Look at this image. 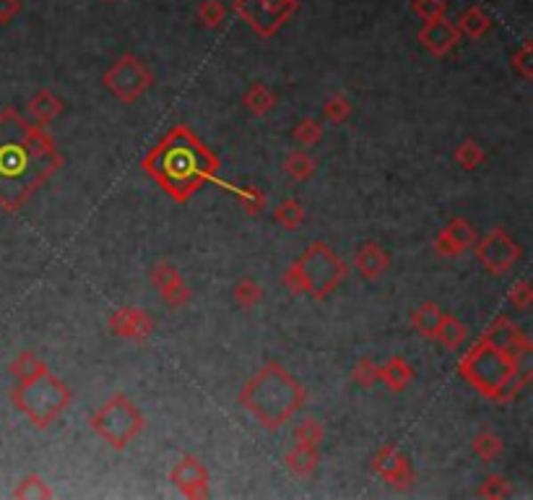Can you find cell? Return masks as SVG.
<instances>
[{"label":"cell","instance_id":"6da1fadb","mask_svg":"<svg viewBox=\"0 0 533 500\" xmlns=\"http://www.w3.org/2000/svg\"><path fill=\"white\" fill-rule=\"evenodd\" d=\"M61 167L63 157L47 126L27 123L16 110L0 115V206L5 211L21 209Z\"/></svg>","mask_w":533,"mask_h":500},{"label":"cell","instance_id":"7a4b0ae2","mask_svg":"<svg viewBox=\"0 0 533 500\" xmlns=\"http://www.w3.org/2000/svg\"><path fill=\"white\" fill-rule=\"evenodd\" d=\"M141 167L177 203H188L200 188L219 180V157L188 126L169 128Z\"/></svg>","mask_w":533,"mask_h":500},{"label":"cell","instance_id":"3957f363","mask_svg":"<svg viewBox=\"0 0 533 500\" xmlns=\"http://www.w3.org/2000/svg\"><path fill=\"white\" fill-rule=\"evenodd\" d=\"M529 357L505 349L489 336H481L466 357L458 363V373L481 397L492 401H513L531 381Z\"/></svg>","mask_w":533,"mask_h":500},{"label":"cell","instance_id":"277c9868","mask_svg":"<svg viewBox=\"0 0 533 500\" xmlns=\"http://www.w3.org/2000/svg\"><path fill=\"white\" fill-rule=\"evenodd\" d=\"M304 399L307 391L300 381L281 363L271 360L247 381L237 401L258 420V425L279 430L304 406Z\"/></svg>","mask_w":533,"mask_h":500},{"label":"cell","instance_id":"5b68a950","mask_svg":"<svg viewBox=\"0 0 533 500\" xmlns=\"http://www.w3.org/2000/svg\"><path fill=\"white\" fill-rule=\"evenodd\" d=\"M13 404L19 412L29 417L34 428L44 430L50 428L70 404V389L61 378H55L50 370L36 375L32 381H24L13 391Z\"/></svg>","mask_w":533,"mask_h":500},{"label":"cell","instance_id":"8992f818","mask_svg":"<svg viewBox=\"0 0 533 500\" xmlns=\"http://www.w3.org/2000/svg\"><path fill=\"white\" fill-rule=\"evenodd\" d=\"M89 428L100 435L109 448L125 451L135 438L143 433L146 417L125 394H115L92 414Z\"/></svg>","mask_w":533,"mask_h":500},{"label":"cell","instance_id":"52a82bcc","mask_svg":"<svg viewBox=\"0 0 533 500\" xmlns=\"http://www.w3.org/2000/svg\"><path fill=\"white\" fill-rule=\"evenodd\" d=\"M295 264L300 266L302 276H304L307 295H312L315 300H323V298L334 295L335 287H338V284L346 279V274L351 271V266L335 253L328 242H323V240L310 242Z\"/></svg>","mask_w":533,"mask_h":500},{"label":"cell","instance_id":"ba28073f","mask_svg":"<svg viewBox=\"0 0 533 500\" xmlns=\"http://www.w3.org/2000/svg\"><path fill=\"white\" fill-rule=\"evenodd\" d=\"M101 86L123 104H135L154 86V73L138 55L125 53L101 73Z\"/></svg>","mask_w":533,"mask_h":500},{"label":"cell","instance_id":"9c48e42d","mask_svg":"<svg viewBox=\"0 0 533 500\" xmlns=\"http://www.w3.org/2000/svg\"><path fill=\"white\" fill-rule=\"evenodd\" d=\"M234 13L261 37H276L300 11V0H234Z\"/></svg>","mask_w":533,"mask_h":500},{"label":"cell","instance_id":"30bf717a","mask_svg":"<svg viewBox=\"0 0 533 500\" xmlns=\"http://www.w3.org/2000/svg\"><path fill=\"white\" fill-rule=\"evenodd\" d=\"M471 250L476 253L479 264L487 268L489 274H495V276L507 274L510 268L523 258L521 242H518L513 234L505 233L502 227H495V230H489V233L479 234Z\"/></svg>","mask_w":533,"mask_h":500},{"label":"cell","instance_id":"8fae6325","mask_svg":"<svg viewBox=\"0 0 533 500\" xmlns=\"http://www.w3.org/2000/svg\"><path fill=\"white\" fill-rule=\"evenodd\" d=\"M369 467L372 471H377L388 485H393L396 490H406L414 485L416 474H414V467L408 462V456L400 451L396 443H383L372 459H369Z\"/></svg>","mask_w":533,"mask_h":500},{"label":"cell","instance_id":"7c38bea8","mask_svg":"<svg viewBox=\"0 0 533 500\" xmlns=\"http://www.w3.org/2000/svg\"><path fill=\"white\" fill-rule=\"evenodd\" d=\"M169 480L185 498L200 500L211 496V474L196 456H182L169 471Z\"/></svg>","mask_w":533,"mask_h":500},{"label":"cell","instance_id":"4fadbf2b","mask_svg":"<svg viewBox=\"0 0 533 500\" xmlns=\"http://www.w3.org/2000/svg\"><path fill=\"white\" fill-rule=\"evenodd\" d=\"M416 39H419V45L430 55H434V58H448L461 45L464 34L458 32V27L448 16H442V19H434V21H424L422 29L416 32Z\"/></svg>","mask_w":533,"mask_h":500},{"label":"cell","instance_id":"5bb4252c","mask_svg":"<svg viewBox=\"0 0 533 500\" xmlns=\"http://www.w3.org/2000/svg\"><path fill=\"white\" fill-rule=\"evenodd\" d=\"M107 329H109V333L131 339V341H146L154 333V329H157V321L149 316V310L125 305V307H117L107 318Z\"/></svg>","mask_w":533,"mask_h":500},{"label":"cell","instance_id":"9a60e30c","mask_svg":"<svg viewBox=\"0 0 533 500\" xmlns=\"http://www.w3.org/2000/svg\"><path fill=\"white\" fill-rule=\"evenodd\" d=\"M476 227L464 219V217H456V219H450L440 233L434 234V253L437 256H442V258H448V256H461V253H466L473 248V242H476Z\"/></svg>","mask_w":533,"mask_h":500},{"label":"cell","instance_id":"2e32d148","mask_svg":"<svg viewBox=\"0 0 533 500\" xmlns=\"http://www.w3.org/2000/svg\"><path fill=\"white\" fill-rule=\"evenodd\" d=\"M151 284L159 290L162 300L167 302L172 310L185 307V305L190 302V298H193V292H190L185 276L180 274V268L172 266V264H159V266H154V271H151Z\"/></svg>","mask_w":533,"mask_h":500},{"label":"cell","instance_id":"e0dca14e","mask_svg":"<svg viewBox=\"0 0 533 500\" xmlns=\"http://www.w3.org/2000/svg\"><path fill=\"white\" fill-rule=\"evenodd\" d=\"M484 336H489V339L497 341L500 347L513 349V352H518V355H523V357H529L533 352V344L531 339H529V333L523 332L518 324H513L507 316H497V318L487 326Z\"/></svg>","mask_w":533,"mask_h":500},{"label":"cell","instance_id":"ac0fdd59","mask_svg":"<svg viewBox=\"0 0 533 500\" xmlns=\"http://www.w3.org/2000/svg\"><path fill=\"white\" fill-rule=\"evenodd\" d=\"M357 274L367 282H377L388 268H391V253L380 245V242H362L354 253V264Z\"/></svg>","mask_w":533,"mask_h":500},{"label":"cell","instance_id":"d6986e66","mask_svg":"<svg viewBox=\"0 0 533 500\" xmlns=\"http://www.w3.org/2000/svg\"><path fill=\"white\" fill-rule=\"evenodd\" d=\"M284 467L289 469L295 477H300V480L312 477L318 471V467H320V446L295 440V446L284 456Z\"/></svg>","mask_w":533,"mask_h":500},{"label":"cell","instance_id":"ffe728a7","mask_svg":"<svg viewBox=\"0 0 533 500\" xmlns=\"http://www.w3.org/2000/svg\"><path fill=\"white\" fill-rule=\"evenodd\" d=\"M66 112V102L61 100L52 89H39L29 100V115H32L34 123L39 126H50L55 118H61Z\"/></svg>","mask_w":533,"mask_h":500},{"label":"cell","instance_id":"44dd1931","mask_svg":"<svg viewBox=\"0 0 533 500\" xmlns=\"http://www.w3.org/2000/svg\"><path fill=\"white\" fill-rule=\"evenodd\" d=\"M434 341H440L445 349H458V347H464L468 339V329L464 326V321L458 318V316H453V313H445L442 310V316H440V321H437V326H434L432 333Z\"/></svg>","mask_w":533,"mask_h":500},{"label":"cell","instance_id":"7402d4cb","mask_svg":"<svg viewBox=\"0 0 533 500\" xmlns=\"http://www.w3.org/2000/svg\"><path fill=\"white\" fill-rule=\"evenodd\" d=\"M414 367L408 365L400 355H393V357H388L383 365H380V383H385L393 394H400V391H406L408 386H411V381H414Z\"/></svg>","mask_w":533,"mask_h":500},{"label":"cell","instance_id":"603a6c76","mask_svg":"<svg viewBox=\"0 0 533 500\" xmlns=\"http://www.w3.org/2000/svg\"><path fill=\"white\" fill-rule=\"evenodd\" d=\"M453 24H456L458 32L464 34V37H468V39H481V37H487V34L495 29L489 13H487L481 5H468V8H464L461 16H458Z\"/></svg>","mask_w":533,"mask_h":500},{"label":"cell","instance_id":"cb8c5ba5","mask_svg":"<svg viewBox=\"0 0 533 500\" xmlns=\"http://www.w3.org/2000/svg\"><path fill=\"white\" fill-rule=\"evenodd\" d=\"M276 104H279V94L268 84H263V81L250 84L247 92L242 94V107H247V112H253L258 118L268 115Z\"/></svg>","mask_w":533,"mask_h":500},{"label":"cell","instance_id":"d4e9b609","mask_svg":"<svg viewBox=\"0 0 533 500\" xmlns=\"http://www.w3.org/2000/svg\"><path fill=\"white\" fill-rule=\"evenodd\" d=\"M216 183L222 188H227L247 214H261V211L268 209V196L263 193V188H258V185H234V183H224V180H216Z\"/></svg>","mask_w":533,"mask_h":500},{"label":"cell","instance_id":"484cf974","mask_svg":"<svg viewBox=\"0 0 533 500\" xmlns=\"http://www.w3.org/2000/svg\"><path fill=\"white\" fill-rule=\"evenodd\" d=\"M284 172L295 180V183H307L315 172H318V160L307 152V149H292L284 157Z\"/></svg>","mask_w":533,"mask_h":500},{"label":"cell","instance_id":"4316f807","mask_svg":"<svg viewBox=\"0 0 533 500\" xmlns=\"http://www.w3.org/2000/svg\"><path fill=\"white\" fill-rule=\"evenodd\" d=\"M471 451H473L481 462H495V459H500L502 456L505 443H502V438L497 433H492V430H481V433L473 435V440H471Z\"/></svg>","mask_w":533,"mask_h":500},{"label":"cell","instance_id":"83f0119b","mask_svg":"<svg viewBox=\"0 0 533 500\" xmlns=\"http://www.w3.org/2000/svg\"><path fill=\"white\" fill-rule=\"evenodd\" d=\"M453 160H456V165L471 172V169H479V167L487 162V152H484V146H481L479 141L466 138V141H461V143L456 146Z\"/></svg>","mask_w":533,"mask_h":500},{"label":"cell","instance_id":"f1b7e54d","mask_svg":"<svg viewBox=\"0 0 533 500\" xmlns=\"http://www.w3.org/2000/svg\"><path fill=\"white\" fill-rule=\"evenodd\" d=\"M440 316H442V310H440V305H437V302H432V300L422 302V305H419V307L411 313V326L422 333L424 339H432L434 326H437Z\"/></svg>","mask_w":533,"mask_h":500},{"label":"cell","instance_id":"f546056e","mask_svg":"<svg viewBox=\"0 0 533 500\" xmlns=\"http://www.w3.org/2000/svg\"><path fill=\"white\" fill-rule=\"evenodd\" d=\"M50 367L42 363V357H36L34 352H21L13 363H11V373L16 375V381L19 383H24V381H32L36 375H42V373H47Z\"/></svg>","mask_w":533,"mask_h":500},{"label":"cell","instance_id":"4dcf8cb0","mask_svg":"<svg viewBox=\"0 0 533 500\" xmlns=\"http://www.w3.org/2000/svg\"><path fill=\"white\" fill-rule=\"evenodd\" d=\"M273 222L279 227H284V230H297V227H302V222H304V206L297 199L279 203L276 211H273Z\"/></svg>","mask_w":533,"mask_h":500},{"label":"cell","instance_id":"1f68e13d","mask_svg":"<svg viewBox=\"0 0 533 500\" xmlns=\"http://www.w3.org/2000/svg\"><path fill=\"white\" fill-rule=\"evenodd\" d=\"M351 112H354V104H351V100H349L346 94H341V92H335V94H331L328 100L323 102V120H328V123H334V126L346 123V120L351 118Z\"/></svg>","mask_w":533,"mask_h":500},{"label":"cell","instance_id":"d6a6232c","mask_svg":"<svg viewBox=\"0 0 533 500\" xmlns=\"http://www.w3.org/2000/svg\"><path fill=\"white\" fill-rule=\"evenodd\" d=\"M292 138H295V143L300 149H312V146H318L323 141V123L315 120V118H304V120H300L295 126Z\"/></svg>","mask_w":533,"mask_h":500},{"label":"cell","instance_id":"836d02e7","mask_svg":"<svg viewBox=\"0 0 533 500\" xmlns=\"http://www.w3.org/2000/svg\"><path fill=\"white\" fill-rule=\"evenodd\" d=\"M232 295H234V302H237L239 307L250 310V307H255L258 302L263 300V287H261L255 279L245 276V279H239V282L234 284Z\"/></svg>","mask_w":533,"mask_h":500},{"label":"cell","instance_id":"e575fe53","mask_svg":"<svg viewBox=\"0 0 533 500\" xmlns=\"http://www.w3.org/2000/svg\"><path fill=\"white\" fill-rule=\"evenodd\" d=\"M196 19L200 21V27H206V29H219L224 24V19H227V8H224L222 0H200Z\"/></svg>","mask_w":533,"mask_h":500},{"label":"cell","instance_id":"d590c367","mask_svg":"<svg viewBox=\"0 0 533 500\" xmlns=\"http://www.w3.org/2000/svg\"><path fill=\"white\" fill-rule=\"evenodd\" d=\"M323 438H326V428H323V422H320L318 417H312V414L302 417L300 422H297V428H295V440H302V443L320 446Z\"/></svg>","mask_w":533,"mask_h":500},{"label":"cell","instance_id":"8d00e7d4","mask_svg":"<svg viewBox=\"0 0 533 500\" xmlns=\"http://www.w3.org/2000/svg\"><path fill=\"white\" fill-rule=\"evenodd\" d=\"M479 498H487V500H505L510 498V493H513V488H510V482L502 477V474H489L481 485H479Z\"/></svg>","mask_w":533,"mask_h":500},{"label":"cell","instance_id":"74e56055","mask_svg":"<svg viewBox=\"0 0 533 500\" xmlns=\"http://www.w3.org/2000/svg\"><path fill=\"white\" fill-rule=\"evenodd\" d=\"M351 378H354L357 386L372 389L375 383H380V365L375 360H369V357H362L357 365L351 367Z\"/></svg>","mask_w":533,"mask_h":500},{"label":"cell","instance_id":"f35d334b","mask_svg":"<svg viewBox=\"0 0 533 500\" xmlns=\"http://www.w3.org/2000/svg\"><path fill=\"white\" fill-rule=\"evenodd\" d=\"M411 11L422 21H434V19L448 16V3L445 0H411Z\"/></svg>","mask_w":533,"mask_h":500},{"label":"cell","instance_id":"ab89813d","mask_svg":"<svg viewBox=\"0 0 533 500\" xmlns=\"http://www.w3.org/2000/svg\"><path fill=\"white\" fill-rule=\"evenodd\" d=\"M510 66H513V70H518V73H521V78L531 81L533 78V45L531 42H523V47H521V50H515V53L510 55Z\"/></svg>","mask_w":533,"mask_h":500},{"label":"cell","instance_id":"60d3db41","mask_svg":"<svg viewBox=\"0 0 533 500\" xmlns=\"http://www.w3.org/2000/svg\"><path fill=\"white\" fill-rule=\"evenodd\" d=\"M507 302L515 307V310H529L533 302V287L529 279H518L513 287H510V292H507Z\"/></svg>","mask_w":533,"mask_h":500},{"label":"cell","instance_id":"b9f144b4","mask_svg":"<svg viewBox=\"0 0 533 500\" xmlns=\"http://www.w3.org/2000/svg\"><path fill=\"white\" fill-rule=\"evenodd\" d=\"M52 488H47V482L42 477H29L16 488V498H52Z\"/></svg>","mask_w":533,"mask_h":500},{"label":"cell","instance_id":"7bdbcfd3","mask_svg":"<svg viewBox=\"0 0 533 500\" xmlns=\"http://www.w3.org/2000/svg\"><path fill=\"white\" fill-rule=\"evenodd\" d=\"M281 284H284V290H287L289 295H307L304 276H302L300 266H297L295 261L284 268V274H281Z\"/></svg>","mask_w":533,"mask_h":500},{"label":"cell","instance_id":"ee69618b","mask_svg":"<svg viewBox=\"0 0 533 500\" xmlns=\"http://www.w3.org/2000/svg\"><path fill=\"white\" fill-rule=\"evenodd\" d=\"M24 11L21 0H0V24H11Z\"/></svg>","mask_w":533,"mask_h":500},{"label":"cell","instance_id":"f6af8a7d","mask_svg":"<svg viewBox=\"0 0 533 500\" xmlns=\"http://www.w3.org/2000/svg\"><path fill=\"white\" fill-rule=\"evenodd\" d=\"M107 3H112V0H107Z\"/></svg>","mask_w":533,"mask_h":500}]
</instances>
